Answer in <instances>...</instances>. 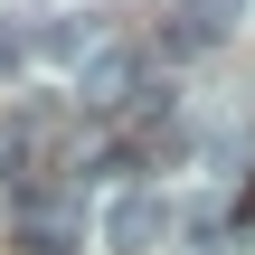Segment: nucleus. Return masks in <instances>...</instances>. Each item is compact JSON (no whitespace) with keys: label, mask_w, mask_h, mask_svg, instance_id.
I'll return each mask as SVG.
<instances>
[{"label":"nucleus","mask_w":255,"mask_h":255,"mask_svg":"<svg viewBox=\"0 0 255 255\" xmlns=\"http://www.w3.org/2000/svg\"><path fill=\"white\" fill-rule=\"evenodd\" d=\"M123 85H132V47H123V57L104 47V57L85 66V104H123Z\"/></svg>","instance_id":"20e7f679"},{"label":"nucleus","mask_w":255,"mask_h":255,"mask_svg":"<svg viewBox=\"0 0 255 255\" xmlns=\"http://www.w3.org/2000/svg\"><path fill=\"white\" fill-rule=\"evenodd\" d=\"M76 227H85V199H76V189H47V199L19 208V246H28V255H66Z\"/></svg>","instance_id":"f03ea898"},{"label":"nucleus","mask_w":255,"mask_h":255,"mask_svg":"<svg viewBox=\"0 0 255 255\" xmlns=\"http://www.w3.org/2000/svg\"><path fill=\"white\" fill-rule=\"evenodd\" d=\"M0 66H9V47H0Z\"/></svg>","instance_id":"39448f33"},{"label":"nucleus","mask_w":255,"mask_h":255,"mask_svg":"<svg viewBox=\"0 0 255 255\" xmlns=\"http://www.w3.org/2000/svg\"><path fill=\"white\" fill-rule=\"evenodd\" d=\"M170 237V199H151V189H123L114 208H104V246L114 255H151Z\"/></svg>","instance_id":"f257e3e1"},{"label":"nucleus","mask_w":255,"mask_h":255,"mask_svg":"<svg viewBox=\"0 0 255 255\" xmlns=\"http://www.w3.org/2000/svg\"><path fill=\"white\" fill-rule=\"evenodd\" d=\"M170 19H180V28H170V47H189V38H218V28H237V19H246V0H180Z\"/></svg>","instance_id":"7ed1b4c3"}]
</instances>
